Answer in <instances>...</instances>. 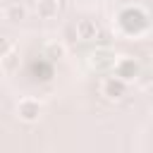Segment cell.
I'll list each match as a JSON object with an SVG mask.
<instances>
[{"mask_svg":"<svg viewBox=\"0 0 153 153\" xmlns=\"http://www.w3.org/2000/svg\"><path fill=\"white\" fill-rule=\"evenodd\" d=\"M98 36V24L93 19H79L76 22V38L81 41H91Z\"/></svg>","mask_w":153,"mask_h":153,"instance_id":"cell-5","label":"cell"},{"mask_svg":"<svg viewBox=\"0 0 153 153\" xmlns=\"http://www.w3.org/2000/svg\"><path fill=\"white\" fill-rule=\"evenodd\" d=\"M0 67H2L5 74H14V72L19 69V55H17L14 50H10L7 55L0 57Z\"/></svg>","mask_w":153,"mask_h":153,"instance_id":"cell-6","label":"cell"},{"mask_svg":"<svg viewBox=\"0 0 153 153\" xmlns=\"http://www.w3.org/2000/svg\"><path fill=\"white\" fill-rule=\"evenodd\" d=\"M2 14H5V19H10V22H22V19L26 17V10H24L19 2H12L7 10H2Z\"/></svg>","mask_w":153,"mask_h":153,"instance_id":"cell-8","label":"cell"},{"mask_svg":"<svg viewBox=\"0 0 153 153\" xmlns=\"http://www.w3.org/2000/svg\"><path fill=\"white\" fill-rule=\"evenodd\" d=\"M10 50H14V43H12V38H7V36H0V57H2V55H7Z\"/></svg>","mask_w":153,"mask_h":153,"instance_id":"cell-9","label":"cell"},{"mask_svg":"<svg viewBox=\"0 0 153 153\" xmlns=\"http://www.w3.org/2000/svg\"><path fill=\"white\" fill-rule=\"evenodd\" d=\"M115 62H117V55L112 50H108V48H100V50L91 53V57H88V65L96 72H112Z\"/></svg>","mask_w":153,"mask_h":153,"instance_id":"cell-2","label":"cell"},{"mask_svg":"<svg viewBox=\"0 0 153 153\" xmlns=\"http://www.w3.org/2000/svg\"><path fill=\"white\" fill-rule=\"evenodd\" d=\"M100 93L110 100H120L124 93H127V81L117 79V76H105L103 84H100Z\"/></svg>","mask_w":153,"mask_h":153,"instance_id":"cell-3","label":"cell"},{"mask_svg":"<svg viewBox=\"0 0 153 153\" xmlns=\"http://www.w3.org/2000/svg\"><path fill=\"white\" fill-rule=\"evenodd\" d=\"M139 72H141V65L134 60V57H117V62H115V67H112V76H117V79H122V81H134L136 76H139Z\"/></svg>","mask_w":153,"mask_h":153,"instance_id":"cell-1","label":"cell"},{"mask_svg":"<svg viewBox=\"0 0 153 153\" xmlns=\"http://www.w3.org/2000/svg\"><path fill=\"white\" fill-rule=\"evenodd\" d=\"M14 2H22V0H14Z\"/></svg>","mask_w":153,"mask_h":153,"instance_id":"cell-11","label":"cell"},{"mask_svg":"<svg viewBox=\"0 0 153 153\" xmlns=\"http://www.w3.org/2000/svg\"><path fill=\"white\" fill-rule=\"evenodd\" d=\"M41 103L36 100V98H22L19 103H17V115H19V120H24V122H36L38 117H41Z\"/></svg>","mask_w":153,"mask_h":153,"instance_id":"cell-4","label":"cell"},{"mask_svg":"<svg viewBox=\"0 0 153 153\" xmlns=\"http://www.w3.org/2000/svg\"><path fill=\"white\" fill-rule=\"evenodd\" d=\"M36 12L41 17H45V19H50V17L57 14V2L55 0H38L36 2Z\"/></svg>","mask_w":153,"mask_h":153,"instance_id":"cell-7","label":"cell"},{"mask_svg":"<svg viewBox=\"0 0 153 153\" xmlns=\"http://www.w3.org/2000/svg\"><path fill=\"white\" fill-rule=\"evenodd\" d=\"M48 53H50L53 57H62V53H65V48H62L60 43H53V45H48Z\"/></svg>","mask_w":153,"mask_h":153,"instance_id":"cell-10","label":"cell"},{"mask_svg":"<svg viewBox=\"0 0 153 153\" xmlns=\"http://www.w3.org/2000/svg\"><path fill=\"white\" fill-rule=\"evenodd\" d=\"M0 17H2V10H0Z\"/></svg>","mask_w":153,"mask_h":153,"instance_id":"cell-12","label":"cell"}]
</instances>
